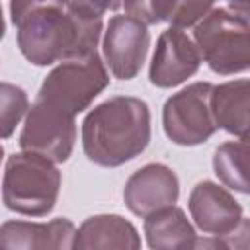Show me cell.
<instances>
[{
  "label": "cell",
  "mask_w": 250,
  "mask_h": 250,
  "mask_svg": "<svg viewBox=\"0 0 250 250\" xmlns=\"http://www.w3.org/2000/svg\"><path fill=\"white\" fill-rule=\"evenodd\" d=\"M150 141L148 105L131 96H115L96 105L82 123L86 156L100 166H119L139 156Z\"/></svg>",
  "instance_id": "cell-2"
},
{
  "label": "cell",
  "mask_w": 250,
  "mask_h": 250,
  "mask_svg": "<svg viewBox=\"0 0 250 250\" xmlns=\"http://www.w3.org/2000/svg\"><path fill=\"white\" fill-rule=\"evenodd\" d=\"M248 139L223 143L213 156V168L219 180L240 193H248Z\"/></svg>",
  "instance_id": "cell-17"
},
{
  "label": "cell",
  "mask_w": 250,
  "mask_h": 250,
  "mask_svg": "<svg viewBox=\"0 0 250 250\" xmlns=\"http://www.w3.org/2000/svg\"><path fill=\"white\" fill-rule=\"evenodd\" d=\"M145 234L150 248L156 250H174V248H195L197 234L184 211L174 205L152 211L145 217Z\"/></svg>",
  "instance_id": "cell-16"
},
{
  "label": "cell",
  "mask_w": 250,
  "mask_h": 250,
  "mask_svg": "<svg viewBox=\"0 0 250 250\" xmlns=\"http://www.w3.org/2000/svg\"><path fill=\"white\" fill-rule=\"evenodd\" d=\"M29 107L27 94L14 84L0 82V139H8Z\"/></svg>",
  "instance_id": "cell-18"
},
{
  "label": "cell",
  "mask_w": 250,
  "mask_h": 250,
  "mask_svg": "<svg viewBox=\"0 0 250 250\" xmlns=\"http://www.w3.org/2000/svg\"><path fill=\"white\" fill-rule=\"evenodd\" d=\"M217 0H123L127 16L143 23L168 21L172 27L195 25Z\"/></svg>",
  "instance_id": "cell-13"
},
{
  "label": "cell",
  "mask_w": 250,
  "mask_h": 250,
  "mask_svg": "<svg viewBox=\"0 0 250 250\" xmlns=\"http://www.w3.org/2000/svg\"><path fill=\"white\" fill-rule=\"evenodd\" d=\"M189 213L195 225L217 238H229L242 223V207L219 184L203 180L189 195Z\"/></svg>",
  "instance_id": "cell-10"
},
{
  "label": "cell",
  "mask_w": 250,
  "mask_h": 250,
  "mask_svg": "<svg viewBox=\"0 0 250 250\" xmlns=\"http://www.w3.org/2000/svg\"><path fill=\"white\" fill-rule=\"evenodd\" d=\"M72 248H117V250H137L141 248V238L137 229L119 215H96L86 219L74 234Z\"/></svg>",
  "instance_id": "cell-14"
},
{
  "label": "cell",
  "mask_w": 250,
  "mask_h": 250,
  "mask_svg": "<svg viewBox=\"0 0 250 250\" xmlns=\"http://www.w3.org/2000/svg\"><path fill=\"white\" fill-rule=\"evenodd\" d=\"M62 6L84 18H102L107 10H117L123 0H61Z\"/></svg>",
  "instance_id": "cell-19"
},
{
  "label": "cell",
  "mask_w": 250,
  "mask_h": 250,
  "mask_svg": "<svg viewBox=\"0 0 250 250\" xmlns=\"http://www.w3.org/2000/svg\"><path fill=\"white\" fill-rule=\"evenodd\" d=\"M209 82H195L170 96L162 109V123L168 139L182 146L205 143L215 131Z\"/></svg>",
  "instance_id": "cell-6"
},
{
  "label": "cell",
  "mask_w": 250,
  "mask_h": 250,
  "mask_svg": "<svg viewBox=\"0 0 250 250\" xmlns=\"http://www.w3.org/2000/svg\"><path fill=\"white\" fill-rule=\"evenodd\" d=\"M178 193L180 186L172 168L158 162H150L127 180L123 199L131 213L146 217L156 209L174 205Z\"/></svg>",
  "instance_id": "cell-11"
},
{
  "label": "cell",
  "mask_w": 250,
  "mask_h": 250,
  "mask_svg": "<svg viewBox=\"0 0 250 250\" xmlns=\"http://www.w3.org/2000/svg\"><path fill=\"white\" fill-rule=\"evenodd\" d=\"M199 57L217 74L244 72L250 66L248 16L229 8L209 10L193 29Z\"/></svg>",
  "instance_id": "cell-4"
},
{
  "label": "cell",
  "mask_w": 250,
  "mask_h": 250,
  "mask_svg": "<svg viewBox=\"0 0 250 250\" xmlns=\"http://www.w3.org/2000/svg\"><path fill=\"white\" fill-rule=\"evenodd\" d=\"M61 189V172L37 152H18L6 162L2 199L10 211L43 217L53 211Z\"/></svg>",
  "instance_id": "cell-3"
},
{
  "label": "cell",
  "mask_w": 250,
  "mask_h": 250,
  "mask_svg": "<svg viewBox=\"0 0 250 250\" xmlns=\"http://www.w3.org/2000/svg\"><path fill=\"white\" fill-rule=\"evenodd\" d=\"M74 141V115L41 100H35L21 129L20 146L27 152H37L53 162H64L72 152Z\"/></svg>",
  "instance_id": "cell-7"
},
{
  "label": "cell",
  "mask_w": 250,
  "mask_h": 250,
  "mask_svg": "<svg viewBox=\"0 0 250 250\" xmlns=\"http://www.w3.org/2000/svg\"><path fill=\"white\" fill-rule=\"evenodd\" d=\"M2 156H4V148H2V145H0V162H2Z\"/></svg>",
  "instance_id": "cell-23"
},
{
  "label": "cell",
  "mask_w": 250,
  "mask_h": 250,
  "mask_svg": "<svg viewBox=\"0 0 250 250\" xmlns=\"http://www.w3.org/2000/svg\"><path fill=\"white\" fill-rule=\"evenodd\" d=\"M4 31H6V23H4V16H2V8H0V39L4 37Z\"/></svg>",
  "instance_id": "cell-22"
},
{
  "label": "cell",
  "mask_w": 250,
  "mask_h": 250,
  "mask_svg": "<svg viewBox=\"0 0 250 250\" xmlns=\"http://www.w3.org/2000/svg\"><path fill=\"white\" fill-rule=\"evenodd\" d=\"M55 2H61V0H12L10 2L12 21L18 25L29 12H33L41 6H47V4H55Z\"/></svg>",
  "instance_id": "cell-20"
},
{
  "label": "cell",
  "mask_w": 250,
  "mask_h": 250,
  "mask_svg": "<svg viewBox=\"0 0 250 250\" xmlns=\"http://www.w3.org/2000/svg\"><path fill=\"white\" fill-rule=\"evenodd\" d=\"M107 84L109 74L98 51H94L88 57L70 59L53 68L43 80L37 100L76 117Z\"/></svg>",
  "instance_id": "cell-5"
},
{
  "label": "cell",
  "mask_w": 250,
  "mask_h": 250,
  "mask_svg": "<svg viewBox=\"0 0 250 250\" xmlns=\"http://www.w3.org/2000/svg\"><path fill=\"white\" fill-rule=\"evenodd\" d=\"M250 107V82L246 78L213 86L211 90V111L217 127L248 139V109Z\"/></svg>",
  "instance_id": "cell-15"
},
{
  "label": "cell",
  "mask_w": 250,
  "mask_h": 250,
  "mask_svg": "<svg viewBox=\"0 0 250 250\" xmlns=\"http://www.w3.org/2000/svg\"><path fill=\"white\" fill-rule=\"evenodd\" d=\"M229 4L232 6L234 12H238L242 16H248V0H229Z\"/></svg>",
  "instance_id": "cell-21"
},
{
  "label": "cell",
  "mask_w": 250,
  "mask_h": 250,
  "mask_svg": "<svg viewBox=\"0 0 250 250\" xmlns=\"http://www.w3.org/2000/svg\"><path fill=\"white\" fill-rule=\"evenodd\" d=\"M76 229L68 219L49 223L8 221L0 227V248L6 250H66L72 248Z\"/></svg>",
  "instance_id": "cell-12"
},
{
  "label": "cell",
  "mask_w": 250,
  "mask_h": 250,
  "mask_svg": "<svg viewBox=\"0 0 250 250\" xmlns=\"http://www.w3.org/2000/svg\"><path fill=\"white\" fill-rule=\"evenodd\" d=\"M199 64L201 57L195 43L180 27H168L156 41L148 78L158 88H172L193 76Z\"/></svg>",
  "instance_id": "cell-9"
},
{
  "label": "cell",
  "mask_w": 250,
  "mask_h": 250,
  "mask_svg": "<svg viewBox=\"0 0 250 250\" xmlns=\"http://www.w3.org/2000/svg\"><path fill=\"white\" fill-rule=\"evenodd\" d=\"M100 33L102 18H84L55 2L29 12L18 23V45L29 62L47 66L88 57L96 51Z\"/></svg>",
  "instance_id": "cell-1"
},
{
  "label": "cell",
  "mask_w": 250,
  "mask_h": 250,
  "mask_svg": "<svg viewBox=\"0 0 250 250\" xmlns=\"http://www.w3.org/2000/svg\"><path fill=\"white\" fill-rule=\"evenodd\" d=\"M150 45L146 23L131 16H113L104 35V57L111 74L131 80L139 74Z\"/></svg>",
  "instance_id": "cell-8"
}]
</instances>
